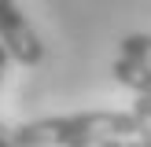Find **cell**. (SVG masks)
I'll return each mask as SVG.
<instances>
[{
	"label": "cell",
	"mask_w": 151,
	"mask_h": 147,
	"mask_svg": "<svg viewBox=\"0 0 151 147\" xmlns=\"http://www.w3.org/2000/svg\"><path fill=\"white\" fill-rule=\"evenodd\" d=\"M0 147H26L19 140V129H7L4 121H0Z\"/></svg>",
	"instance_id": "7"
},
{
	"label": "cell",
	"mask_w": 151,
	"mask_h": 147,
	"mask_svg": "<svg viewBox=\"0 0 151 147\" xmlns=\"http://www.w3.org/2000/svg\"><path fill=\"white\" fill-rule=\"evenodd\" d=\"M122 55H129V59H137V63L151 66V33H129L122 41Z\"/></svg>",
	"instance_id": "4"
},
{
	"label": "cell",
	"mask_w": 151,
	"mask_h": 147,
	"mask_svg": "<svg viewBox=\"0 0 151 147\" xmlns=\"http://www.w3.org/2000/svg\"><path fill=\"white\" fill-rule=\"evenodd\" d=\"M111 74H114L118 85H125L137 96H147L151 99V66L137 63V59H129V55H118V63L111 66Z\"/></svg>",
	"instance_id": "3"
},
{
	"label": "cell",
	"mask_w": 151,
	"mask_h": 147,
	"mask_svg": "<svg viewBox=\"0 0 151 147\" xmlns=\"http://www.w3.org/2000/svg\"><path fill=\"white\" fill-rule=\"evenodd\" d=\"M133 118H137V140L144 147H151V99H147V96H137Z\"/></svg>",
	"instance_id": "5"
},
{
	"label": "cell",
	"mask_w": 151,
	"mask_h": 147,
	"mask_svg": "<svg viewBox=\"0 0 151 147\" xmlns=\"http://www.w3.org/2000/svg\"><path fill=\"white\" fill-rule=\"evenodd\" d=\"M96 136H137V118L122 110H85L66 118H41V121L19 125V140L26 147H66L74 140Z\"/></svg>",
	"instance_id": "1"
},
{
	"label": "cell",
	"mask_w": 151,
	"mask_h": 147,
	"mask_svg": "<svg viewBox=\"0 0 151 147\" xmlns=\"http://www.w3.org/2000/svg\"><path fill=\"white\" fill-rule=\"evenodd\" d=\"M0 41L19 66H37L44 55L41 37L33 33V26L26 22V15L19 11L15 0H0Z\"/></svg>",
	"instance_id": "2"
},
{
	"label": "cell",
	"mask_w": 151,
	"mask_h": 147,
	"mask_svg": "<svg viewBox=\"0 0 151 147\" xmlns=\"http://www.w3.org/2000/svg\"><path fill=\"white\" fill-rule=\"evenodd\" d=\"M15 59H11V51L4 48V41H0V81H4V74H7V66H11Z\"/></svg>",
	"instance_id": "8"
},
{
	"label": "cell",
	"mask_w": 151,
	"mask_h": 147,
	"mask_svg": "<svg viewBox=\"0 0 151 147\" xmlns=\"http://www.w3.org/2000/svg\"><path fill=\"white\" fill-rule=\"evenodd\" d=\"M66 147H144L137 136H96V140H74Z\"/></svg>",
	"instance_id": "6"
}]
</instances>
